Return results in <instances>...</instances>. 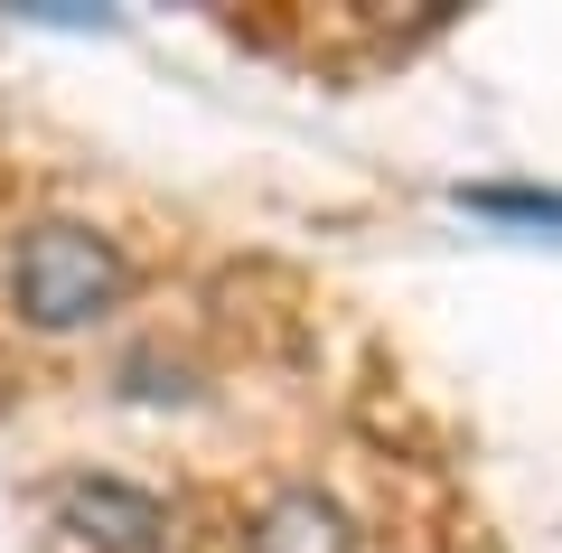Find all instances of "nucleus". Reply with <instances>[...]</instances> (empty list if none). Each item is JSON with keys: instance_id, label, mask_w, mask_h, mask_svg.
<instances>
[{"instance_id": "1", "label": "nucleus", "mask_w": 562, "mask_h": 553, "mask_svg": "<svg viewBox=\"0 0 562 553\" xmlns=\"http://www.w3.org/2000/svg\"><path fill=\"white\" fill-rule=\"evenodd\" d=\"M0 281H10L20 329L76 338V329H103V319L132 300V254H122L103 225H85V217H38V225L10 235Z\"/></svg>"}, {"instance_id": "2", "label": "nucleus", "mask_w": 562, "mask_h": 553, "mask_svg": "<svg viewBox=\"0 0 562 553\" xmlns=\"http://www.w3.org/2000/svg\"><path fill=\"white\" fill-rule=\"evenodd\" d=\"M47 516H57V534H76L85 553H169V534H179L169 497L140 488V478H122V469H66L57 488H47Z\"/></svg>"}, {"instance_id": "3", "label": "nucleus", "mask_w": 562, "mask_h": 553, "mask_svg": "<svg viewBox=\"0 0 562 553\" xmlns=\"http://www.w3.org/2000/svg\"><path fill=\"white\" fill-rule=\"evenodd\" d=\"M357 516L319 488V478H291V488H262L244 507V553H357Z\"/></svg>"}, {"instance_id": "4", "label": "nucleus", "mask_w": 562, "mask_h": 553, "mask_svg": "<svg viewBox=\"0 0 562 553\" xmlns=\"http://www.w3.org/2000/svg\"><path fill=\"white\" fill-rule=\"evenodd\" d=\"M469 217H506V225H553L562 235V188H460Z\"/></svg>"}]
</instances>
